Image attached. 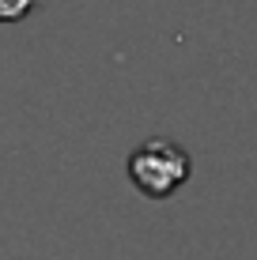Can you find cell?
I'll return each instance as SVG.
<instances>
[{"mask_svg":"<svg viewBox=\"0 0 257 260\" xmlns=\"http://www.w3.org/2000/svg\"><path fill=\"white\" fill-rule=\"evenodd\" d=\"M189 155L185 147H178L174 140H144L136 151L129 155V181L136 185L148 200H166L189 181Z\"/></svg>","mask_w":257,"mask_h":260,"instance_id":"cell-1","label":"cell"},{"mask_svg":"<svg viewBox=\"0 0 257 260\" xmlns=\"http://www.w3.org/2000/svg\"><path fill=\"white\" fill-rule=\"evenodd\" d=\"M38 0H0V23H19L34 12Z\"/></svg>","mask_w":257,"mask_h":260,"instance_id":"cell-2","label":"cell"}]
</instances>
